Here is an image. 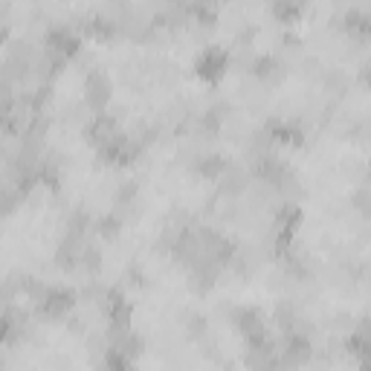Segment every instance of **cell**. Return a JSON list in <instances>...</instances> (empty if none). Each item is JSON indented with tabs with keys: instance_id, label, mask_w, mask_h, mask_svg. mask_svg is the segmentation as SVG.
<instances>
[{
	"instance_id": "cell-1",
	"label": "cell",
	"mask_w": 371,
	"mask_h": 371,
	"mask_svg": "<svg viewBox=\"0 0 371 371\" xmlns=\"http://www.w3.org/2000/svg\"><path fill=\"white\" fill-rule=\"evenodd\" d=\"M110 84H108V79L102 76V73H93L90 79H87V99H90V105L93 108H102L110 96Z\"/></svg>"
}]
</instances>
